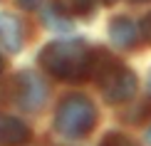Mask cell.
Instances as JSON below:
<instances>
[{
	"mask_svg": "<svg viewBox=\"0 0 151 146\" xmlns=\"http://www.w3.org/2000/svg\"><path fill=\"white\" fill-rule=\"evenodd\" d=\"M40 62L52 77L79 82L92 72V52L79 40H57L42 47Z\"/></svg>",
	"mask_w": 151,
	"mask_h": 146,
	"instance_id": "1",
	"label": "cell"
},
{
	"mask_svg": "<svg viewBox=\"0 0 151 146\" xmlns=\"http://www.w3.org/2000/svg\"><path fill=\"white\" fill-rule=\"evenodd\" d=\"M104 92V99L109 104H122L136 94V74L129 67L119 65L111 55L104 50L92 52V72Z\"/></svg>",
	"mask_w": 151,
	"mask_h": 146,
	"instance_id": "2",
	"label": "cell"
},
{
	"mask_svg": "<svg viewBox=\"0 0 151 146\" xmlns=\"http://www.w3.org/2000/svg\"><path fill=\"white\" fill-rule=\"evenodd\" d=\"M97 124V109L87 97L70 94L60 101L55 114V129L67 139H82L87 136Z\"/></svg>",
	"mask_w": 151,
	"mask_h": 146,
	"instance_id": "3",
	"label": "cell"
},
{
	"mask_svg": "<svg viewBox=\"0 0 151 146\" xmlns=\"http://www.w3.org/2000/svg\"><path fill=\"white\" fill-rule=\"evenodd\" d=\"M17 104L25 111H40L47 101V84L37 72H20L17 74Z\"/></svg>",
	"mask_w": 151,
	"mask_h": 146,
	"instance_id": "4",
	"label": "cell"
},
{
	"mask_svg": "<svg viewBox=\"0 0 151 146\" xmlns=\"http://www.w3.org/2000/svg\"><path fill=\"white\" fill-rule=\"evenodd\" d=\"M0 42L8 52H20L22 42H25V27L20 22V17L10 15V12H0Z\"/></svg>",
	"mask_w": 151,
	"mask_h": 146,
	"instance_id": "5",
	"label": "cell"
},
{
	"mask_svg": "<svg viewBox=\"0 0 151 146\" xmlns=\"http://www.w3.org/2000/svg\"><path fill=\"white\" fill-rule=\"evenodd\" d=\"M30 141V126L17 117L0 114V146H25Z\"/></svg>",
	"mask_w": 151,
	"mask_h": 146,
	"instance_id": "6",
	"label": "cell"
},
{
	"mask_svg": "<svg viewBox=\"0 0 151 146\" xmlns=\"http://www.w3.org/2000/svg\"><path fill=\"white\" fill-rule=\"evenodd\" d=\"M109 37L116 47H134L139 40V27L129 20V17H114L109 25Z\"/></svg>",
	"mask_w": 151,
	"mask_h": 146,
	"instance_id": "7",
	"label": "cell"
},
{
	"mask_svg": "<svg viewBox=\"0 0 151 146\" xmlns=\"http://www.w3.org/2000/svg\"><path fill=\"white\" fill-rule=\"evenodd\" d=\"M42 20H45V25L50 30H55V32H70L72 30V22L67 20V15L57 8V5H50L45 10V15H42Z\"/></svg>",
	"mask_w": 151,
	"mask_h": 146,
	"instance_id": "8",
	"label": "cell"
},
{
	"mask_svg": "<svg viewBox=\"0 0 151 146\" xmlns=\"http://www.w3.org/2000/svg\"><path fill=\"white\" fill-rule=\"evenodd\" d=\"M57 8L65 15H89L94 10V0H60Z\"/></svg>",
	"mask_w": 151,
	"mask_h": 146,
	"instance_id": "9",
	"label": "cell"
},
{
	"mask_svg": "<svg viewBox=\"0 0 151 146\" xmlns=\"http://www.w3.org/2000/svg\"><path fill=\"white\" fill-rule=\"evenodd\" d=\"M102 146H136L134 141H131L129 136H124V134H106L104 136V141H102Z\"/></svg>",
	"mask_w": 151,
	"mask_h": 146,
	"instance_id": "10",
	"label": "cell"
},
{
	"mask_svg": "<svg viewBox=\"0 0 151 146\" xmlns=\"http://www.w3.org/2000/svg\"><path fill=\"white\" fill-rule=\"evenodd\" d=\"M144 114H151V104H149V101L139 104V111H134V114H127V119H129V122H141V119H144Z\"/></svg>",
	"mask_w": 151,
	"mask_h": 146,
	"instance_id": "11",
	"label": "cell"
},
{
	"mask_svg": "<svg viewBox=\"0 0 151 146\" xmlns=\"http://www.w3.org/2000/svg\"><path fill=\"white\" fill-rule=\"evenodd\" d=\"M141 35L146 37V42H151V12L141 20Z\"/></svg>",
	"mask_w": 151,
	"mask_h": 146,
	"instance_id": "12",
	"label": "cell"
},
{
	"mask_svg": "<svg viewBox=\"0 0 151 146\" xmlns=\"http://www.w3.org/2000/svg\"><path fill=\"white\" fill-rule=\"evenodd\" d=\"M17 3H20V8H25V10H35L42 0H17Z\"/></svg>",
	"mask_w": 151,
	"mask_h": 146,
	"instance_id": "13",
	"label": "cell"
},
{
	"mask_svg": "<svg viewBox=\"0 0 151 146\" xmlns=\"http://www.w3.org/2000/svg\"><path fill=\"white\" fill-rule=\"evenodd\" d=\"M5 69V62H3V55H0V72Z\"/></svg>",
	"mask_w": 151,
	"mask_h": 146,
	"instance_id": "14",
	"label": "cell"
},
{
	"mask_svg": "<svg viewBox=\"0 0 151 146\" xmlns=\"http://www.w3.org/2000/svg\"><path fill=\"white\" fill-rule=\"evenodd\" d=\"M146 141H149V144H151V129H149V131H146Z\"/></svg>",
	"mask_w": 151,
	"mask_h": 146,
	"instance_id": "15",
	"label": "cell"
},
{
	"mask_svg": "<svg viewBox=\"0 0 151 146\" xmlns=\"http://www.w3.org/2000/svg\"><path fill=\"white\" fill-rule=\"evenodd\" d=\"M149 89H151V72H149Z\"/></svg>",
	"mask_w": 151,
	"mask_h": 146,
	"instance_id": "16",
	"label": "cell"
},
{
	"mask_svg": "<svg viewBox=\"0 0 151 146\" xmlns=\"http://www.w3.org/2000/svg\"><path fill=\"white\" fill-rule=\"evenodd\" d=\"M131 3H146V0H131Z\"/></svg>",
	"mask_w": 151,
	"mask_h": 146,
	"instance_id": "17",
	"label": "cell"
},
{
	"mask_svg": "<svg viewBox=\"0 0 151 146\" xmlns=\"http://www.w3.org/2000/svg\"><path fill=\"white\" fill-rule=\"evenodd\" d=\"M104 3H109V5H111V3H116V0H104Z\"/></svg>",
	"mask_w": 151,
	"mask_h": 146,
	"instance_id": "18",
	"label": "cell"
}]
</instances>
